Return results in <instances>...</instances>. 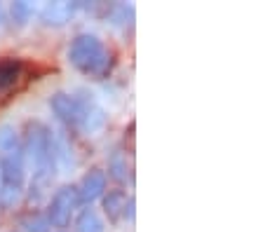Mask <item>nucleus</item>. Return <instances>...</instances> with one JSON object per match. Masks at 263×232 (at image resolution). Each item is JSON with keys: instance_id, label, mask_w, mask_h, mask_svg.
<instances>
[{"instance_id": "1", "label": "nucleus", "mask_w": 263, "mask_h": 232, "mask_svg": "<svg viewBox=\"0 0 263 232\" xmlns=\"http://www.w3.org/2000/svg\"><path fill=\"white\" fill-rule=\"evenodd\" d=\"M24 157L33 166V185L45 188L52 183L57 172V157H54V134L52 129L40 120H31L24 132Z\"/></svg>"}, {"instance_id": "2", "label": "nucleus", "mask_w": 263, "mask_h": 232, "mask_svg": "<svg viewBox=\"0 0 263 232\" xmlns=\"http://www.w3.org/2000/svg\"><path fill=\"white\" fill-rule=\"evenodd\" d=\"M68 61L78 73L92 77V80H106L113 73V52L106 43L94 33H78L68 45Z\"/></svg>"}, {"instance_id": "3", "label": "nucleus", "mask_w": 263, "mask_h": 232, "mask_svg": "<svg viewBox=\"0 0 263 232\" xmlns=\"http://www.w3.org/2000/svg\"><path fill=\"white\" fill-rule=\"evenodd\" d=\"M78 206H80V202H78L76 185H61V188L52 195V199H49L45 216H47L49 225L66 227L68 223H71V218H73V214H76Z\"/></svg>"}, {"instance_id": "4", "label": "nucleus", "mask_w": 263, "mask_h": 232, "mask_svg": "<svg viewBox=\"0 0 263 232\" xmlns=\"http://www.w3.org/2000/svg\"><path fill=\"white\" fill-rule=\"evenodd\" d=\"M0 185L26 188V157L22 145L0 153Z\"/></svg>"}, {"instance_id": "5", "label": "nucleus", "mask_w": 263, "mask_h": 232, "mask_svg": "<svg viewBox=\"0 0 263 232\" xmlns=\"http://www.w3.org/2000/svg\"><path fill=\"white\" fill-rule=\"evenodd\" d=\"M78 103H80V124H78V132L82 134H97L106 127V113L104 108L94 101V96L85 89L78 92Z\"/></svg>"}, {"instance_id": "6", "label": "nucleus", "mask_w": 263, "mask_h": 232, "mask_svg": "<svg viewBox=\"0 0 263 232\" xmlns=\"http://www.w3.org/2000/svg\"><path fill=\"white\" fill-rule=\"evenodd\" d=\"M49 111L54 113V117L68 129H76L80 124V103H78L76 94L68 92H54L49 96Z\"/></svg>"}, {"instance_id": "7", "label": "nucleus", "mask_w": 263, "mask_h": 232, "mask_svg": "<svg viewBox=\"0 0 263 232\" xmlns=\"http://www.w3.org/2000/svg\"><path fill=\"white\" fill-rule=\"evenodd\" d=\"M106 185H108V176H106L104 169H99V166L89 169V172L80 178V183L76 185L78 202L85 204V206H92V202H97V199L104 197Z\"/></svg>"}, {"instance_id": "8", "label": "nucleus", "mask_w": 263, "mask_h": 232, "mask_svg": "<svg viewBox=\"0 0 263 232\" xmlns=\"http://www.w3.org/2000/svg\"><path fill=\"white\" fill-rule=\"evenodd\" d=\"M80 10V3H71V0H54V3H45L40 10V22L45 26H66L76 17V12Z\"/></svg>"}, {"instance_id": "9", "label": "nucleus", "mask_w": 263, "mask_h": 232, "mask_svg": "<svg viewBox=\"0 0 263 232\" xmlns=\"http://www.w3.org/2000/svg\"><path fill=\"white\" fill-rule=\"evenodd\" d=\"M127 190L122 188H113V190H106L104 197H101V206H104V214L108 216L110 223H118L125 216V206H127Z\"/></svg>"}, {"instance_id": "10", "label": "nucleus", "mask_w": 263, "mask_h": 232, "mask_svg": "<svg viewBox=\"0 0 263 232\" xmlns=\"http://www.w3.org/2000/svg\"><path fill=\"white\" fill-rule=\"evenodd\" d=\"M24 61L16 56H3L0 59V92L12 89L24 75Z\"/></svg>"}, {"instance_id": "11", "label": "nucleus", "mask_w": 263, "mask_h": 232, "mask_svg": "<svg viewBox=\"0 0 263 232\" xmlns=\"http://www.w3.org/2000/svg\"><path fill=\"white\" fill-rule=\"evenodd\" d=\"M134 5L132 3H113L106 7V19L118 28H132L134 24Z\"/></svg>"}, {"instance_id": "12", "label": "nucleus", "mask_w": 263, "mask_h": 232, "mask_svg": "<svg viewBox=\"0 0 263 232\" xmlns=\"http://www.w3.org/2000/svg\"><path fill=\"white\" fill-rule=\"evenodd\" d=\"M76 232H106L104 218L99 216L97 209L85 206V209L78 214V218H76Z\"/></svg>"}, {"instance_id": "13", "label": "nucleus", "mask_w": 263, "mask_h": 232, "mask_svg": "<svg viewBox=\"0 0 263 232\" xmlns=\"http://www.w3.org/2000/svg\"><path fill=\"white\" fill-rule=\"evenodd\" d=\"M19 223H22V227L26 232H49V227H52L47 221V216H45V211H38V209L26 211Z\"/></svg>"}, {"instance_id": "14", "label": "nucleus", "mask_w": 263, "mask_h": 232, "mask_svg": "<svg viewBox=\"0 0 263 232\" xmlns=\"http://www.w3.org/2000/svg\"><path fill=\"white\" fill-rule=\"evenodd\" d=\"M108 176L115 183H125L129 176V166H127V155L122 150H115L108 160Z\"/></svg>"}, {"instance_id": "15", "label": "nucleus", "mask_w": 263, "mask_h": 232, "mask_svg": "<svg viewBox=\"0 0 263 232\" xmlns=\"http://www.w3.org/2000/svg\"><path fill=\"white\" fill-rule=\"evenodd\" d=\"M7 14H10V19L16 24V26H26L28 19L33 17V5L28 3V0H16V3L10 5Z\"/></svg>"}, {"instance_id": "16", "label": "nucleus", "mask_w": 263, "mask_h": 232, "mask_svg": "<svg viewBox=\"0 0 263 232\" xmlns=\"http://www.w3.org/2000/svg\"><path fill=\"white\" fill-rule=\"evenodd\" d=\"M16 145H22V136L14 129V124H0V153H7Z\"/></svg>"}, {"instance_id": "17", "label": "nucleus", "mask_w": 263, "mask_h": 232, "mask_svg": "<svg viewBox=\"0 0 263 232\" xmlns=\"http://www.w3.org/2000/svg\"><path fill=\"white\" fill-rule=\"evenodd\" d=\"M122 218H127V221H134V197L129 195V199H127V206H125V216Z\"/></svg>"}, {"instance_id": "18", "label": "nucleus", "mask_w": 263, "mask_h": 232, "mask_svg": "<svg viewBox=\"0 0 263 232\" xmlns=\"http://www.w3.org/2000/svg\"><path fill=\"white\" fill-rule=\"evenodd\" d=\"M7 26V10L3 7V3H0V28Z\"/></svg>"}, {"instance_id": "19", "label": "nucleus", "mask_w": 263, "mask_h": 232, "mask_svg": "<svg viewBox=\"0 0 263 232\" xmlns=\"http://www.w3.org/2000/svg\"><path fill=\"white\" fill-rule=\"evenodd\" d=\"M61 232H64V230H61Z\"/></svg>"}]
</instances>
